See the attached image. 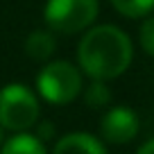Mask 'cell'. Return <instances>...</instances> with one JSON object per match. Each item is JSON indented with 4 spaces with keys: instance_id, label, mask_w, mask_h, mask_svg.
Masks as SVG:
<instances>
[{
    "instance_id": "obj_7",
    "label": "cell",
    "mask_w": 154,
    "mask_h": 154,
    "mask_svg": "<svg viewBox=\"0 0 154 154\" xmlns=\"http://www.w3.org/2000/svg\"><path fill=\"white\" fill-rule=\"evenodd\" d=\"M0 149H2V154H43L45 145L36 134H27V129H25L2 140Z\"/></svg>"
},
{
    "instance_id": "obj_5",
    "label": "cell",
    "mask_w": 154,
    "mask_h": 154,
    "mask_svg": "<svg viewBox=\"0 0 154 154\" xmlns=\"http://www.w3.org/2000/svg\"><path fill=\"white\" fill-rule=\"evenodd\" d=\"M100 134L106 143L122 145L129 143L136 134H138V118L131 109L127 106H116L102 118L100 122Z\"/></svg>"
},
{
    "instance_id": "obj_6",
    "label": "cell",
    "mask_w": 154,
    "mask_h": 154,
    "mask_svg": "<svg viewBox=\"0 0 154 154\" xmlns=\"http://www.w3.org/2000/svg\"><path fill=\"white\" fill-rule=\"evenodd\" d=\"M54 152L57 154H102L104 152V143L91 134L75 131V134H68L63 138H59V143L54 145Z\"/></svg>"
},
{
    "instance_id": "obj_10",
    "label": "cell",
    "mask_w": 154,
    "mask_h": 154,
    "mask_svg": "<svg viewBox=\"0 0 154 154\" xmlns=\"http://www.w3.org/2000/svg\"><path fill=\"white\" fill-rule=\"evenodd\" d=\"M84 100H86L88 106H104L111 102V91L104 84V79H93L86 86V93H84Z\"/></svg>"
},
{
    "instance_id": "obj_8",
    "label": "cell",
    "mask_w": 154,
    "mask_h": 154,
    "mask_svg": "<svg viewBox=\"0 0 154 154\" xmlns=\"http://www.w3.org/2000/svg\"><path fill=\"white\" fill-rule=\"evenodd\" d=\"M54 48H57V41H54L52 32H48V29H36L25 38V52L34 61H48L52 57Z\"/></svg>"
},
{
    "instance_id": "obj_13",
    "label": "cell",
    "mask_w": 154,
    "mask_h": 154,
    "mask_svg": "<svg viewBox=\"0 0 154 154\" xmlns=\"http://www.w3.org/2000/svg\"><path fill=\"white\" fill-rule=\"evenodd\" d=\"M138 152H140V154H154V138H152V140H147L145 145H140Z\"/></svg>"
},
{
    "instance_id": "obj_9",
    "label": "cell",
    "mask_w": 154,
    "mask_h": 154,
    "mask_svg": "<svg viewBox=\"0 0 154 154\" xmlns=\"http://www.w3.org/2000/svg\"><path fill=\"white\" fill-rule=\"evenodd\" d=\"M111 5L127 18H140L154 9V0H111Z\"/></svg>"
},
{
    "instance_id": "obj_12",
    "label": "cell",
    "mask_w": 154,
    "mask_h": 154,
    "mask_svg": "<svg viewBox=\"0 0 154 154\" xmlns=\"http://www.w3.org/2000/svg\"><path fill=\"white\" fill-rule=\"evenodd\" d=\"M52 131H54V127H52V125H48V122H43V125L38 127L36 136H38L41 140H45V138H50V136H52Z\"/></svg>"
},
{
    "instance_id": "obj_14",
    "label": "cell",
    "mask_w": 154,
    "mask_h": 154,
    "mask_svg": "<svg viewBox=\"0 0 154 154\" xmlns=\"http://www.w3.org/2000/svg\"><path fill=\"white\" fill-rule=\"evenodd\" d=\"M2 138H5V131H2V125H0V145H2Z\"/></svg>"
},
{
    "instance_id": "obj_4",
    "label": "cell",
    "mask_w": 154,
    "mask_h": 154,
    "mask_svg": "<svg viewBox=\"0 0 154 154\" xmlns=\"http://www.w3.org/2000/svg\"><path fill=\"white\" fill-rule=\"evenodd\" d=\"M38 120V100L27 86L9 84L0 91V125L9 131H25Z\"/></svg>"
},
{
    "instance_id": "obj_2",
    "label": "cell",
    "mask_w": 154,
    "mask_h": 154,
    "mask_svg": "<svg viewBox=\"0 0 154 154\" xmlns=\"http://www.w3.org/2000/svg\"><path fill=\"white\" fill-rule=\"evenodd\" d=\"M36 88L50 104H68L82 93V72L68 61L45 63L36 77Z\"/></svg>"
},
{
    "instance_id": "obj_1",
    "label": "cell",
    "mask_w": 154,
    "mask_h": 154,
    "mask_svg": "<svg viewBox=\"0 0 154 154\" xmlns=\"http://www.w3.org/2000/svg\"><path fill=\"white\" fill-rule=\"evenodd\" d=\"M134 48L131 41L116 25H97L91 27L79 41L77 61L82 72L91 79H113L129 68Z\"/></svg>"
},
{
    "instance_id": "obj_3",
    "label": "cell",
    "mask_w": 154,
    "mask_h": 154,
    "mask_svg": "<svg viewBox=\"0 0 154 154\" xmlns=\"http://www.w3.org/2000/svg\"><path fill=\"white\" fill-rule=\"evenodd\" d=\"M97 0H48L43 18L45 25L61 34H77L91 27L97 18Z\"/></svg>"
},
{
    "instance_id": "obj_11",
    "label": "cell",
    "mask_w": 154,
    "mask_h": 154,
    "mask_svg": "<svg viewBox=\"0 0 154 154\" xmlns=\"http://www.w3.org/2000/svg\"><path fill=\"white\" fill-rule=\"evenodd\" d=\"M140 45L147 54L154 57V16H149L143 25H140Z\"/></svg>"
}]
</instances>
